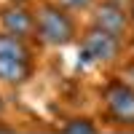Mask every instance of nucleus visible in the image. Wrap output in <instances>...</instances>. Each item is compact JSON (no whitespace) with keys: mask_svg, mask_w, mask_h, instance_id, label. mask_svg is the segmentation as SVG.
<instances>
[{"mask_svg":"<svg viewBox=\"0 0 134 134\" xmlns=\"http://www.w3.org/2000/svg\"><path fill=\"white\" fill-rule=\"evenodd\" d=\"M40 54L43 51L32 40L16 38V35H11V32L0 30V57H30V59H40Z\"/></svg>","mask_w":134,"mask_h":134,"instance_id":"obj_8","label":"nucleus"},{"mask_svg":"<svg viewBox=\"0 0 134 134\" xmlns=\"http://www.w3.org/2000/svg\"><path fill=\"white\" fill-rule=\"evenodd\" d=\"M40 59L30 57H0V88L3 91H21L38 78Z\"/></svg>","mask_w":134,"mask_h":134,"instance_id":"obj_5","label":"nucleus"},{"mask_svg":"<svg viewBox=\"0 0 134 134\" xmlns=\"http://www.w3.org/2000/svg\"><path fill=\"white\" fill-rule=\"evenodd\" d=\"M32 16H35V46L40 51H64L75 46L83 24L81 16L59 5L57 0H35Z\"/></svg>","mask_w":134,"mask_h":134,"instance_id":"obj_2","label":"nucleus"},{"mask_svg":"<svg viewBox=\"0 0 134 134\" xmlns=\"http://www.w3.org/2000/svg\"><path fill=\"white\" fill-rule=\"evenodd\" d=\"M126 51H131V54H134V32L126 38Z\"/></svg>","mask_w":134,"mask_h":134,"instance_id":"obj_13","label":"nucleus"},{"mask_svg":"<svg viewBox=\"0 0 134 134\" xmlns=\"http://www.w3.org/2000/svg\"><path fill=\"white\" fill-rule=\"evenodd\" d=\"M0 3H21V5H32L35 0H0Z\"/></svg>","mask_w":134,"mask_h":134,"instance_id":"obj_14","label":"nucleus"},{"mask_svg":"<svg viewBox=\"0 0 134 134\" xmlns=\"http://www.w3.org/2000/svg\"><path fill=\"white\" fill-rule=\"evenodd\" d=\"M129 21H131V32H134V0H129Z\"/></svg>","mask_w":134,"mask_h":134,"instance_id":"obj_12","label":"nucleus"},{"mask_svg":"<svg viewBox=\"0 0 134 134\" xmlns=\"http://www.w3.org/2000/svg\"><path fill=\"white\" fill-rule=\"evenodd\" d=\"M57 131H62V134H102V126H99L94 113H70V115L59 118Z\"/></svg>","mask_w":134,"mask_h":134,"instance_id":"obj_7","label":"nucleus"},{"mask_svg":"<svg viewBox=\"0 0 134 134\" xmlns=\"http://www.w3.org/2000/svg\"><path fill=\"white\" fill-rule=\"evenodd\" d=\"M0 30L35 43V16H32V5L0 3Z\"/></svg>","mask_w":134,"mask_h":134,"instance_id":"obj_6","label":"nucleus"},{"mask_svg":"<svg viewBox=\"0 0 134 134\" xmlns=\"http://www.w3.org/2000/svg\"><path fill=\"white\" fill-rule=\"evenodd\" d=\"M59 5H64L67 11H72L75 16H81V19H86V14L94 8V3L97 0H57Z\"/></svg>","mask_w":134,"mask_h":134,"instance_id":"obj_9","label":"nucleus"},{"mask_svg":"<svg viewBox=\"0 0 134 134\" xmlns=\"http://www.w3.org/2000/svg\"><path fill=\"white\" fill-rule=\"evenodd\" d=\"M94 115L102 131L134 134V86L115 70L105 72L94 86Z\"/></svg>","mask_w":134,"mask_h":134,"instance_id":"obj_1","label":"nucleus"},{"mask_svg":"<svg viewBox=\"0 0 134 134\" xmlns=\"http://www.w3.org/2000/svg\"><path fill=\"white\" fill-rule=\"evenodd\" d=\"M88 24L110 32L121 40L131 35V21H129V0H97L94 8L86 14Z\"/></svg>","mask_w":134,"mask_h":134,"instance_id":"obj_4","label":"nucleus"},{"mask_svg":"<svg viewBox=\"0 0 134 134\" xmlns=\"http://www.w3.org/2000/svg\"><path fill=\"white\" fill-rule=\"evenodd\" d=\"M72 48L78 51V64L94 67L102 72L115 70L118 62L126 57V40L110 35V32L88 24V21L81 24V35H78Z\"/></svg>","mask_w":134,"mask_h":134,"instance_id":"obj_3","label":"nucleus"},{"mask_svg":"<svg viewBox=\"0 0 134 134\" xmlns=\"http://www.w3.org/2000/svg\"><path fill=\"white\" fill-rule=\"evenodd\" d=\"M115 72H118L121 78H124V81H129V83L134 86V54H131V51H126V57L118 62Z\"/></svg>","mask_w":134,"mask_h":134,"instance_id":"obj_10","label":"nucleus"},{"mask_svg":"<svg viewBox=\"0 0 134 134\" xmlns=\"http://www.w3.org/2000/svg\"><path fill=\"white\" fill-rule=\"evenodd\" d=\"M8 115V97H5V91L0 88V118H5Z\"/></svg>","mask_w":134,"mask_h":134,"instance_id":"obj_11","label":"nucleus"}]
</instances>
